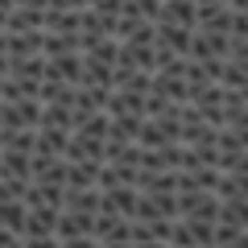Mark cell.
Instances as JSON below:
<instances>
[{"label": "cell", "mask_w": 248, "mask_h": 248, "mask_svg": "<svg viewBox=\"0 0 248 248\" xmlns=\"http://www.w3.org/2000/svg\"><path fill=\"white\" fill-rule=\"evenodd\" d=\"M95 236H75V240H58V248H95Z\"/></svg>", "instance_id": "cell-8"}, {"label": "cell", "mask_w": 248, "mask_h": 248, "mask_svg": "<svg viewBox=\"0 0 248 248\" xmlns=\"http://www.w3.org/2000/svg\"><path fill=\"white\" fill-rule=\"evenodd\" d=\"M137 199H141V190H137L133 182L112 186V190H104V207H99V211H116V215H124V219H133L137 215Z\"/></svg>", "instance_id": "cell-2"}, {"label": "cell", "mask_w": 248, "mask_h": 248, "mask_svg": "<svg viewBox=\"0 0 248 248\" xmlns=\"http://www.w3.org/2000/svg\"><path fill=\"white\" fill-rule=\"evenodd\" d=\"M25 236H58V211H54V207H29L21 240Z\"/></svg>", "instance_id": "cell-4"}, {"label": "cell", "mask_w": 248, "mask_h": 248, "mask_svg": "<svg viewBox=\"0 0 248 248\" xmlns=\"http://www.w3.org/2000/svg\"><path fill=\"white\" fill-rule=\"evenodd\" d=\"M9 248H21V240H17V244H9Z\"/></svg>", "instance_id": "cell-9"}, {"label": "cell", "mask_w": 248, "mask_h": 248, "mask_svg": "<svg viewBox=\"0 0 248 248\" xmlns=\"http://www.w3.org/2000/svg\"><path fill=\"white\" fill-rule=\"evenodd\" d=\"M25 215H29V203L25 199H0V223L9 232H25Z\"/></svg>", "instance_id": "cell-5"}, {"label": "cell", "mask_w": 248, "mask_h": 248, "mask_svg": "<svg viewBox=\"0 0 248 248\" xmlns=\"http://www.w3.org/2000/svg\"><path fill=\"white\" fill-rule=\"evenodd\" d=\"M133 219L157 223V219H178V195H141Z\"/></svg>", "instance_id": "cell-1"}, {"label": "cell", "mask_w": 248, "mask_h": 248, "mask_svg": "<svg viewBox=\"0 0 248 248\" xmlns=\"http://www.w3.org/2000/svg\"><path fill=\"white\" fill-rule=\"evenodd\" d=\"M75 236H95V215L83 211H58V240H75Z\"/></svg>", "instance_id": "cell-3"}, {"label": "cell", "mask_w": 248, "mask_h": 248, "mask_svg": "<svg viewBox=\"0 0 248 248\" xmlns=\"http://www.w3.org/2000/svg\"><path fill=\"white\" fill-rule=\"evenodd\" d=\"M21 248H58V236H25Z\"/></svg>", "instance_id": "cell-7"}, {"label": "cell", "mask_w": 248, "mask_h": 248, "mask_svg": "<svg viewBox=\"0 0 248 248\" xmlns=\"http://www.w3.org/2000/svg\"><path fill=\"white\" fill-rule=\"evenodd\" d=\"M219 219L248 232V199H219Z\"/></svg>", "instance_id": "cell-6"}]
</instances>
